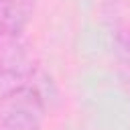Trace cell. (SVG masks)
<instances>
[{"label": "cell", "mask_w": 130, "mask_h": 130, "mask_svg": "<svg viewBox=\"0 0 130 130\" xmlns=\"http://www.w3.org/2000/svg\"><path fill=\"white\" fill-rule=\"evenodd\" d=\"M45 112L47 102L37 85H12L0 95V130H39Z\"/></svg>", "instance_id": "6da1fadb"}, {"label": "cell", "mask_w": 130, "mask_h": 130, "mask_svg": "<svg viewBox=\"0 0 130 130\" xmlns=\"http://www.w3.org/2000/svg\"><path fill=\"white\" fill-rule=\"evenodd\" d=\"M28 69V53L22 35H0V79L20 77Z\"/></svg>", "instance_id": "7a4b0ae2"}, {"label": "cell", "mask_w": 130, "mask_h": 130, "mask_svg": "<svg viewBox=\"0 0 130 130\" xmlns=\"http://www.w3.org/2000/svg\"><path fill=\"white\" fill-rule=\"evenodd\" d=\"M35 10V0H0V35H22Z\"/></svg>", "instance_id": "3957f363"}]
</instances>
